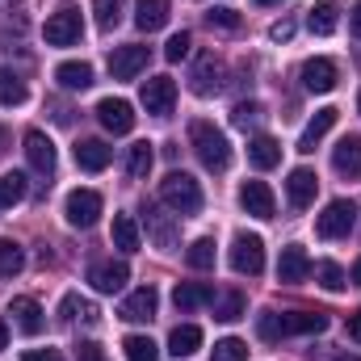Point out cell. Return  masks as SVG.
I'll return each mask as SVG.
<instances>
[{
    "mask_svg": "<svg viewBox=\"0 0 361 361\" xmlns=\"http://www.w3.org/2000/svg\"><path fill=\"white\" fill-rule=\"evenodd\" d=\"M189 143H193L197 160H202L210 173H223V169L231 164V143H227V135H223L214 122H193V126H189Z\"/></svg>",
    "mask_w": 361,
    "mask_h": 361,
    "instance_id": "6da1fadb",
    "label": "cell"
},
{
    "mask_svg": "<svg viewBox=\"0 0 361 361\" xmlns=\"http://www.w3.org/2000/svg\"><path fill=\"white\" fill-rule=\"evenodd\" d=\"M160 202L173 206L177 214H197L202 210V185L189 173H169V177L160 180Z\"/></svg>",
    "mask_w": 361,
    "mask_h": 361,
    "instance_id": "7a4b0ae2",
    "label": "cell"
},
{
    "mask_svg": "<svg viewBox=\"0 0 361 361\" xmlns=\"http://www.w3.org/2000/svg\"><path fill=\"white\" fill-rule=\"evenodd\" d=\"M353 223H357V206L353 202H328L324 206V214H315V231L324 235V240H345L349 231H353Z\"/></svg>",
    "mask_w": 361,
    "mask_h": 361,
    "instance_id": "3957f363",
    "label": "cell"
},
{
    "mask_svg": "<svg viewBox=\"0 0 361 361\" xmlns=\"http://www.w3.org/2000/svg\"><path fill=\"white\" fill-rule=\"evenodd\" d=\"M231 269L244 273V277H257V273L265 269V244H261V235H248V231L235 235V244H231Z\"/></svg>",
    "mask_w": 361,
    "mask_h": 361,
    "instance_id": "277c9868",
    "label": "cell"
},
{
    "mask_svg": "<svg viewBox=\"0 0 361 361\" xmlns=\"http://www.w3.org/2000/svg\"><path fill=\"white\" fill-rule=\"evenodd\" d=\"M63 214H68L72 227L89 231L92 223L101 219V193H97V189H72L68 202H63Z\"/></svg>",
    "mask_w": 361,
    "mask_h": 361,
    "instance_id": "5b68a950",
    "label": "cell"
},
{
    "mask_svg": "<svg viewBox=\"0 0 361 361\" xmlns=\"http://www.w3.org/2000/svg\"><path fill=\"white\" fill-rule=\"evenodd\" d=\"M139 101H143V109H147V114L169 118V114H173V105H177V85H173L169 76H152V80H143Z\"/></svg>",
    "mask_w": 361,
    "mask_h": 361,
    "instance_id": "8992f818",
    "label": "cell"
},
{
    "mask_svg": "<svg viewBox=\"0 0 361 361\" xmlns=\"http://www.w3.org/2000/svg\"><path fill=\"white\" fill-rule=\"evenodd\" d=\"M223 59L214 55V51H206V55H197V63H193V76H189V89L197 92V97H214V92L223 89Z\"/></svg>",
    "mask_w": 361,
    "mask_h": 361,
    "instance_id": "52a82bcc",
    "label": "cell"
},
{
    "mask_svg": "<svg viewBox=\"0 0 361 361\" xmlns=\"http://www.w3.org/2000/svg\"><path fill=\"white\" fill-rule=\"evenodd\" d=\"M47 42L51 47H76L80 42V34H85V21H80V13L76 8H59L51 21H47Z\"/></svg>",
    "mask_w": 361,
    "mask_h": 361,
    "instance_id": "ba28073f",
    "label": "cell"
},
{
    "mask_svg": "<svg viewBox=\"0 0 361 361\" xmlns=\"http://www.w3.org/2000/svg\"><path fill=\"white\" fill-rule=\"evenodd\" d=\"M147 68V47L130 42V47H114L109 51V76L114 80H135Z\"/></svg>",
    "mask_w": 361,
    "mask_h": 361,
    "instance_id": "9c48e42d",
    "label": "cell"
},
{
    "mask_svg": "<svg viewBox=\"0 0 361 361\" xmlns=\"http://www.w3.org/2000/svg\"><path fill=\"white\" fill-rule=\"evenodd\" d=\"M97 118H101V126H105L109 135H130V130H135V109H130V101H122V97H105V101L97 105Z\"/></svg>",
    "mask_w": 361,
    "mask_h": 361,
    "instance_id": "30bf717a",
    "label": "cell"
},
{
    "mask_svg": "<svg viewBox=\"0 0 361 361\" xmlns=\"http://www.w3.org/2000/svg\"><path fill=\"white\" fill-rule=\"evenodd\" d=\"M147 235H152V244L160 248V252H173L180 244V227L173 214H164L160 206H147Z\"/></svg>",
    "mask_w": 361,
    "mask_h": 361,
    "instance_id": "8fae6325",
    "label": "cell"
},
{
    "mask_svg": "<svg viewBox=\"0 0 361 361\" xmlns=\"http://www.w3.org/2000/svg\"><path fill=\"white\" fill-rule=\"evenodd\" d=\"M25 160L38 177H55V143L42 135V130H30L25 135Z\"/></svg>",
    "mask_w": 361,
    "mask_h": 361,
    "instance_id": "7c38bea8",
    "label": "cell"
},
{
    "mask_svg": "<svg viewBox=\"0 0 361 361\" xmlns=\"http://www.w3.org/2000/svg\"><path fill=\"white\" fill-rule=\"evenodd\" d=\"M156 307H160V294L152 290V286H139L135 294H126V302H122V319L126 324H147V319H156Z\"/></svg>",
    "mask_w": 361,
    "mask_h": 361,
    "instance_id": "4fadbf2b",
    "label": "cell"
},
{
    "mask_svg": "<svg viewBox=\"0 0 361 361\" xmlns=\"http://www.w3.org/2000/svg\"><path fill=\"white\" fill-rule=\"evenodd\" d=\"M89 281L97 294H118L130 281V269H126V261H97L89 269Z\"/></svg>",
    "mask_w": 361,
    "mask_h": 361,
    "instance_id": "5bb4252c",
    "label": "cell"
},
{
    "mask_svg": "<svg viewBox=\"0 0 361 361\" xmlns=\"http://www.w3.org/2000/svg\"><path fill=\"white\" fill-rule=\"evenodd\" d=\"M240 206H244L252 219H273V210H277L273 189L265 180H244V185H240Z\"/></svg>",
    "mask_w": 361,
    "mask_h": 361,
    "instance_id": "9a60e30c",
    "label": "cell"
},
{
    "mask_svg": "<svg viewBox=\"0 0 361 361\" xmlns=\"http://www.w3.org/2000/svg\"><path fill=\"white\" fill-rule=\"evenodd\" d=\"M302 89L307 92H332L336 89V63L332 59H307L302 63Z\"/></svg>",
    "mask_w": 361,
    "mask_h": 361,
    "instance_id": "2e32d148",
    "label": "cell"
},
{
    "mask_svg": "<svg viewBox=\"0 0 361 361\" xmlns=\"http://www.w3.org/2000/svg\"><path fill=\"white\" fill-rule=\"evenodd\" d=\"M315 189H319V177H315L311 169H294L290 180H286V197H290L294 210H307V206L315 202Z\"/></svg>",
    "mask_w": 361,
    "mask_h": 361,
    "instance_id": "e0dca14e",
    "label": "cell"
},
{
    "mask_svg": "<svg viewBox=\"0 0 361 361\" xmlns=\"http://www.w3.org/2000/svg\"><path fill=\"white\" fill-rule=\"evenodd\" d=\"M311 273V257L302 244H290L281 248V261H277V281H302Z\"/></svg>",
    "mask_w": 361,
    "mask_h": 361,
    "instance_id": "ac0fdd59",
    "label": "cell"
},
{
    "mask_svg": "<svg viewBox=\"0 0 361 361\" xmlns=\"http://www.w3.org/2000/svg\"><path fill=\"white\" fill-rule=\"evenodd\" d=\"M173 302H177V311H197V307L214 302V286L210 281H180L173 290Z\"/></svg>",
    "mask_w": 361,
    "mask_h": 361,
    "instance_id": "d6986e66",
    "label": "cell"
},
{
    "mask_svg": "<svg viewBox=\"0 0 361 361\" xmlns=\"http://www.w3.org/2000/svg\"><path fill=\"white\" fill-rule=\"evenodd\" d=\"M332 169H336L341 177H357L361 173V135H349V139L336 143V152H332Z\"/></svg>",
    "mask_w": 361,
    "mask_h": 361,
    "instance_id": "ffe728a7",
    "label": "cell"
},
{
    "mask_svg": "<svg viewBox=\"0 0 361 361\" xmlns=\"http://www.w3.org/2000/svg\"><path fill=\"white\" fill-rule=\"evenodd\" d=\"M8 315H13V324H17L25 336H38V332H42V307H38L34 298H13V302H8Z\"/></svg>",
    "mask_w": 361,
    "mask_h": 361,
    "instance_id": "44dd1931",
    "label": "cell"
},
{
    "mask_svg": "<svg viewBox=\"0 0 361 361\" xmlns=\"http://www.w3.org/2000/svg\"><path fill=\"white\" fill-rule=\"evenodd\" d=\"M336 21H341V0H315L311 13H307V25H311V34H319V38H328V34L336 30Z\"/></svg>",
    "mask_w": 361,
    "mask_h": 361,
    "instance_id": "7402d4cb",
    "label": "cell"
},
{
    "mask_svg": "<svg viewBox=\"0 0 361 361\" xmlns=\"http://www.w3.org/2000/svg\"><path fill=\"white\" fill-rule=\"evenodd\" d=\"M336 126V109H315V118L302 126V135H298V152H315V143L328 135Z\"/></svg>",
    "mask_w": 361,
    "mask_h": 361,
    "instance_id": "603a6c76",
    "label": "cell"
},
{
    "mask_svg": "<svg viewBox=\"0 0 361 361\" xmlns=\"http://www.w3.org/2000/svg\"><path fill=\"white\" fill-rule=\"evenodd\" d=\"M55 80H59L68 92H85L92 85V68L85 63V59H68V63L55 68Z\"/></svg>",
    "mask_w": 361,
    "mask_h": 361,
    "instance_id": "cb8c5ba5",
    "label": "cell"
},
{
    "mask_svg": "<svg viewBox=\"0 0 361 361\" xmlns=\"http://www.w3.org/2000/svg\"><path fill=\"white\" fill-rule=\"evenodd\" d=\"M109 160H114V147H105L101 139H85V143L76 147V164H80L85 173H101V169H109Z\"/></svg>",
    "mask_w": 361,
    "mask_h": 361,
    "instance_id": "d4e9b609",
    "label": "cell"
},
{
    "mask_svg": "<svg viewBox=\"0 0 361 361\" xmlns=\"http://www.w3.org/2000/svg\"><path fill=\"white\" fill-rule=\"evenodd\" d=\"M135 25L147 34L169 25V0H135Z\"/></svg>",
    "mask_w": 361,
    "mask_h": 361,
    "instance_id": "484cf974",
    "label": "cell"
},
{
    "mask_svg": "<svg viewBox=\"0 0 361 361\" xmlns=\"http://www.w3.org/2000/svg\"><path fill=\"white\" fill-rule=\"evenodd\" d=\"M109 235H114V248H122V252H139V244H143L135 214H114V231Z\"/></svg>",
    "mask_w": 361,
    "mask_h": 361,
    "instance_id": "4316f807",
    "label": "cell"
},
{
    "mask_svg": "<svg viewBox=\"0 0 361 361\" xmlns=\"http://www.w3.org/2000/svg\"><path fill=\"white\" fill-rule=\"evenodd\" d=\"M197 349H202V328H193V324L173 328V336H169V353L173 357H193Z\"/></svg>",
    "mask_w": 361,
    "mask_h": 361,
    "instance_id": "83f0119b",
    "label": "cell"
},
{
    "mask_svg": "<svg viewBox=\"0 0 361 361\" xmlns=\"http://www.w3.org/2000/svg\"><path fill=\"white\" fill-rule=\"evenodd\" d=\"M248 160H252L257 169H273V164H281V143H277L273 135H257V139L248 143Z\"/></svg>",
    "mask_w": 361,
    "mask_h": 361,
    "instance_id": "f1b7e54d",
    "label": "cell"
},
{
    "mask_svg": "<svg viewBox=\"0 0 361 361\" xmlns=\"http://www.w3.org/2000/svg\"><path fill=\"white\" fill-rule=\"evenodd\" d=\"M281 319H286V336H294V332H328L324 311H294V315H281Z\"/></svg>",
    "mask_w": 361,
    "mask_h": 361,
    "instance_id": "f546056e",
    "label": "cell"
},
{
    "mask_svg": "<svg viewBox=\"0 0 361 361\" xmlns=\"http://www.w3.org/2000/svg\"><path fill=\"white\" fill-rule=\"evenodd\" d=\"M25 193H30V180L21 173H4L0 177V210H13L17 202H25Z\"/></svg>",
    "mask_w": 361,
    "mask_h": 361,
    "instance_id": "4dcf8cb0",
    "label": "cell"
},
{
    "mask_svg": "<svg viewBox=\"0 0 361 361\" xmlns=\"http://www.w3.org/2000/svg\"><path fill=\"white\" fill-rule=\"evenodd\" d=\"M152 164H156V152H152V143H135L130 152H126V173L135 180H143L152 173Z\"/></svg>",
    "mask_w": 361,
    "mask_h": 361,
    "instance_id": "1f68e13d",
    "label": "cell"
},
{
    "mask_svg": "<svg viewBox=\"0 0 361 361\" xmlns=\"http://www.w3.org/2000/svg\"><path fill=\"white\" fill-rule=\"evenodd\" d=\"M240 315H244V294H240V290L214 294V319H223V324H235Z\"/></svg>",
    "mask_w": 361,
    "mask_h": 361,
    "instance_id": "d6a6232c",
    "label": "cell"
},
{
    "mask_svg": "<svg viewBox=\"0 0 361 361\" xmlns=\"http://www.w3.org/2000/svg\"><path fill=\"white\" fill-rule=\"evenodd\" d=\"M25 97H30V89H25V80H21L17 72L0 68V105H21Z\"/></svg>",
    "mask_w": 361,
    "mask_h": 361,
    "instance_id": "836d02e7",
    "label": "cell"
},
{
    "mask_svg": "<svg viewBox=\"0 0 361 361\" xmlns=\"http://www.w3.org/2000/svg\"><path fill=\"white\" fill-rule=\"evenodd\" d=\"M122 353H126V361H160V345L152 336H126Z\"/></svg>",
    "mask_w": 361,
    "mask_h": 361,
    "instance_id": "e575fe53",
    "label": "cell"
},
{
    "mask_svg": "<svg viewBox=\"0 0 361 361\" xmlns=\"http://www.w3.org/2000/svg\"><path fill=\"white\" fill-rule=\"evenodd\" d=\"M59 311H63V319H68V324H76V319H80V324H97V319H101L89 298H76V294H68Z\"/></svg>",
    "mask_w": 361,
    "mask_h": 361,
    "instance_id": "d590c367",
    "label": "cell"
},
{
    "mask_svg": "<svg viewBox=\"0 0 361 361\" xmlns=\"http://www.w3.org/2000/svg\"><path fill=\"white\" fill-rule=\"evenodd\" d=\"M25 269V252L17 240H0V277H17Z\"/></svg>",
    "mask_w": 361,
    "mask_h": 361,
    "instance_id": "8d00e7d4",
    "label": "cell"
},
{
    "mask_svg": "<svg viewBox=\"0 0 361 361\" xmlns=\"http://www.w3.org/2000/svg\"><path fill=\"white\" fill-rule=\"evenodd\" d=\"M185 261H189V269H214V240H210V235L193 240V244L185 248Z\"/></svg>",
    "mask_w": 361,
    "mask_h": 361,
    "instance_id": "74e56055",
    "label": "cell"
},
{
    "mask_svg": "<svg viewBox=\"0 0 361 361\" xmlns=\"http://www.w3.org/2000/svg\"><path fill=\"white\" fill-rule=\"evenodd\" d=\"M122 8H126V0H92V13H97V25L101 30H118Z\"/></svg>",
    "mask_w": 361,
    "mask_h": 361,
    "instance_id": "f35d334b",
    "label": "cell"
},
{
    "mask_svg": "<svg viewBox=\"0 0 361 361\" xmlns=\"http://www.w3.org/2000/svg\"><path fill=\"white\" fill-rule=\"evenodd\" d=\"M315 281H319L324 290H332V294H336V290H345V281H349V277H345V269H341L336 261H319V265H315Z\"/></svg>",
    "mask_w": 361,
    "mask_h": 361,
    "instance_id": "ab89813d",
    "label": "cell"
},
{
    "mask_svg": "<svg viewBox=\"0 0 361 361\" xmlns=\"http://www.w3.org/2000/svg\"><path fill=\"white\" fill-rule=\"evenodd\" d=\"M210 361H248V345H244V341H235V336H227V341H219V345H214Z\"/></svg>",
    "mask_w": 361,
    "mask_h": 361,
    "instance_id": "60d3db41",
    "label": "cell"
},
{
    "mask_svg": "<svg viewBox=\"0 0 361 361\" xmlns=\"http://www.w3.org/2000/svg\"><path fill=\"white\" fill-rule=\"evenodd\" d=\"M261 118H265V109H261L257 101H240V105L231 109V122H235L240 130H248V126H257Z\"/></svg>",
    "mask_w": 361,
    "mask_h": 361,
    "instance_id": "b9f144b4",
    "label": "cell"
},
{
    "mask_svg": "<svg viewBox=\"0 0 361 361\" xmlns=\"http://www.w3.org/2000/svg\"><path fill=\"white\" fill-rule=\"evenodd\" d=\"M189 47H193V38L180 30V34H173V38H169V47H164V59H169V63H180V59L189 55Z\"/></svg>",
    "mask_w": 361,
    "mask_h": 361,
    "instance_id": "7bdbcfd3",
    "label": "cell"
},
{
    "mask_svg": "<svg viewBox=\"0 0 361 361\" xmlns=\"http://www.w3.org/2000/svg\"><path fill=\"white\" fill-rule=\"evenodd\" d=\"M257 328H261V336H265V341H277V336H286V319H281L277 311H265V315L257 319Z\"/></svg>",
    "mask_w": 361,
    "mask_h": 361,
    "instance_id": "ee69618b",
    "label": "cell"
},
{
    "mask_svg": "<svg viewBox=\"0 0 361 361\" xmlns=\"http://www.w3.org/2000/svg\"><path fill=\"white\" fill-rule=\"evenodd\" d=\"M206 21L219 25V30H240V13H235V8H210Z\"/></svg>",
    "mask_w": 361,
    "mask_h": 361,
    "instance_id": "f6af8a7d",
    "label": "cell"
},
{
    "mask_svg": "<svg viewBox=\"0 0 361 361\" xmlns=\"http://www.w3.org/2000/svg\"><path fill=\"white\" fill-rule=\"evenodd\" d=\"M76 361H105V349H101L97 341H85V345L76 349Z\"/></svg>",
    "mask_w": 361,
    "mask_h": 361,
    "instance_id": "bcb514c9",
    "label": "cell"
},
{
    "mask_svg": "<svg viewBox=\"0 0 361 361\" xmlns=\"http://www.w3.org/2000/svg\"><path fill=\"white\" fill-rule=\"evenodd\" d=\"M269 38L273 42H290V38H294V21H277L269 30Z\"/></svg>",
    "mask_w": 361,
    "mask_h": 361,
    "instance_id": "7dc6e473",
    "label": "cell"
},
{
    "mask_svg": "<svg viewBox=\"0 0 361 361\" xmlns=\"http://www.w3.org/2000/svg\"><path fill=\"white\" fill-rule=\"evenodd\" d=\"M21 361H59V353H55V349H30Z\"/></svg>",
    "mask_w": 361,
    "mask_h": 361,
    "instance_id": "c3c4849f",
    "label": "cell"
},
{
    "mask_svg": "<svg viewBox=\"0 0 361 361\" xmlns=\"http://www.w3.org/2000/svg\"><path fill=\"white\" fill-rule=\"evenodd\" d=\"M349 336H353V341L361 345V307L353 311V315H349Z\"/></svg>",
    "mask_w": 361,
    "mask_h": 361,
    "instance_id": "681fc988",
    "label": "cell"
},
{
    "mask_svg": "<svg viewBox=\"0 0 361 361\" xmlns=\"http://www.w3.org/2000/svg\"><path fill=\"white\" fill-rule=\"evenodd\" d=\"M349 34H353V38H361V0H357V8L349 13Z\"/></svg>",
    "mask_w": 361,
    "mask_h": 361,
    "instance_id": "f907efd6",
    "label": "cell"
},
{
    "mask_svg": "<svg viewBox=\"0 0 361 361\" xmlns=\"http://www.w3.org/2000/svg\"><path fill=\"white\" fill-rule=\"evenodd\" d=\"M4 349H8V324L0 319V353H4Z\"/></svg>",
    "mask_w": 361,
    "mask_h": 361,
    "instance_id": "816d5d0a",
    "label": "cell"
},
{
    "mask_svg": "<svg viewBox=\"0 0 361 361\" xmlns=\"http://www.w3.org/2000/svg\"><path fill=\"white\" fill-rule=\"evenodd\" d=\"M353 281H361V261H357V265H353Z\"/></svg>",
    "mask_w": 361,
    "mask_h": 361,
    "instance_id": "f5cc1de1",
    "label": "cell"
},
{
    "mask_svg": "<svg viewBox=\"0 0 361 361\" xmlns=\"http://www.w3.org/2000/svg\"><path fill=\"white\" fill-rule=\"evenodd\" d=\"M257 4H261V8H269V4H281V0H257Z\"/></svg>",
    "mask_w": 361,
    "mask_h": 361,
    "instance_id": "db71d44e",
    "label": "cell"
},
{
    "mask_svg": "<svg viewBox=\"0 0 361 361\" xmlns=\"http://www.w3.org/2000/svg\"><path fill=\"white\" fill-rule=\"evenodd\" d=\"M336 361H361V357H349V353H341V357H336Z\"/></svg>",
    "mask_w": 361,
    "mask_h": 361,
    "instance_id": "11a10c76",
    "label": "cell"
},
{
    "mask_svg": "<svg viewBox=\"0 0 361 361\" xmlns=\"http://www.w3.org/2000/svg\"><path fill=\"white\" fill-rule=\"evenodd\" d=\"M357 109H361V97H357Z\"/></svg>",
    "mask_w": 361,
    "mask_h": 361,
    "instance_id": "9f6ffc18",
    "label": "cell"
}]
</instances>
